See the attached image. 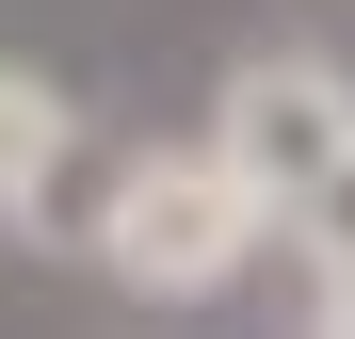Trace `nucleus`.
Segmentation results:
<instances>
[{"mask_svg": "<svg viewBox=\"0 0 355 339\" xmlns=\"http://www.w3.org/2000/svg\"><path fill=\"white\" fill-rule=\"evenodd\" d=\"M339 146H355V81H339V65H243V81H226L210 162H226L259 210H307V194L339 178Z\"/></svg>", "mask_w": 355, "mask_h": 339, "instance_id": "obj_2", "label": "nucleus"}, {"mask_svg": "<svg viewBox=\"0 0 355 339\" xmlns=\"http://www.w3.org/2000/svg\"><path fill=\"white\" fill-rule=\"evenodd\" d=\"M49 162H65V97L0 65V210H33V194H49Z\"/></svg>", "mask_w": 355, "mask_h": 339, "instance_id": "obj_3", "label": "nucleus"}, {"mask_svg": "<svg viewBox=\"0 0 355 339\" xmlns=\"http://www.w3.org/2000/svg\"><path fill=\"white\" fill-rule=\"evenodd\" d=\"M291 226H307V259H323V291H339V275H355V146H339V178L291 210Z\"/></svg>", "mask_w": 355, "mask_h": 339, "instance_id": "obj_4", "label": "nucleus"}, {"mask_svg": "<svg viewBox=\"0 0 355 339\" xmlns=\"http://www.w3.org/2000/svg\"><path fill=\"white\" fill-rule=\"evenodd\" d=\"M259 226H275V210L226 178L210 146H194V162H130V194H113V275H130V291H226Z\"/></svg>", "mask_w": 355, "mask_h": 339, "instance_id": "obj_1", "label": "nucleus"}]
</instances>
